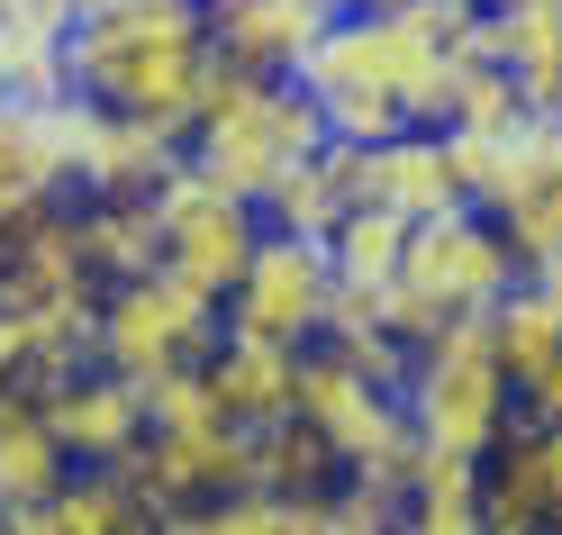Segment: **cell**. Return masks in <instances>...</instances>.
<instances>
[{
  "instance_id": "obj_5",
  "label": "cell",
  "mask_w": 562,
  "mask_h": 535,
  "mask_svg": "<svg viewBox=\"0 0 562 535\" xmlns=\"http://www.w3.org/2000/svg\"><path fill=\"white\" fill-rule=\"evenodd\" d=\"M227 336V300L191 291L172 272H136V281H110L100 291V327H91V364H110L127 381H164L200 364L209 345Z\"/></svg>"
},
{
  "instance_id": "obj_25",
  "label": "cell",
  "mask_w": 562,
  "mask_h": 535,
  "mask_svg": "<svg viewBox=\"0 0 562 535\" xmlns=\"http://www.w3.org/2000/svg\"><path fill=\"white\" fill-rule=\"evenodd\" d=\"M472 10H526V0H472Z\"/></svg>"
},
{
  "instance_id": "obj_21",
  "label": "cell",
  "mask_w": 562,
  "mask_h": 535,
  "mask_svg": "<svg viewBox=\"0 0 562 535\" xmlns=\"http://www.w3.org/2000/svg\"><path fill=\"white\" fill-rule=\"evenodd\" d=\"M327 255H336V281L381 291V281L400 272V255H408V219H400V209H381V200H363V209H345V219L327 227Z\"/></svg>"
},
{
  "instance_id": "obj_20",
  "label": "cell",
  "mask_w": 562,
  "mask_h": 535,
  "mask_svg": "<svg viewBox=\"0 0 562 535\" xmlns=\"http://www.w3.org/2000/svg\"><path fill=\"white\" fill-rule=\"evenodd\" d=\"M336 481H345V454L327 445V426H308L300 409L255 426V490H281V499H336Z\"/></svg>"
},
{
  "instance_id": "obj_9",
  "label": "cell",
  "mask_w": 562,
  "mask_h": 535,
  "mask_svg": "<svg viewBox=\"0 0 562 535\" xmlns=\"http://www.w3.org/2000/svg\"><path fill=\"white\" fill-rule=\"evenodd\" d=\"M46 417H55V436L74 445V462H127L136 445L155 436L146 381H127V372H110V364L64 372V381L46 390Z\"/></svg>"
},
{
  "instance_id": "obj_11",
  "label": "cell",
  "mask_w": 562,
  "mask_h": 535,
  "mask_svg": "<svg viewBox=\"0 0 562 535\" xmlns=\"http://www.w3.org/2000/svg\"><path fill=\"white\" fill-rule=\"evenodd\" d=\"M363 200L400 209L408 227L453 209V200H472L463 164H453V136L445 127H400V136H381V146H363Z\"/></svg>"
},
{
  "instance_id": "obj_3",
  "label": "cell",
  "mask_w": 562,
  "mask_h": 535,
  "mask_svg": "<svg viewBox=\"0 0 562 535\" xmlns=\"http://www.w3.org/2000/svg\"><path fill=\"white\" fill-rule=\"evenodd\" d=\"M517 281H526V264H517L508 227L490 219L481 200H453V209L408 227L400 272L381 281V317H391V336L417 354L427 336H445L453 317H490Z\"/></svg>"
},
{
  "instance_id": "obj_24",
  "label": "cell",
  "mask_w": 562,
  "mask_h": 535,
  "mask_svg": "<svg viewBox=\"0 0 562 535\" xmlns=\"http://www.w3.org/2000/svg\"><path fill=\"white\" fill-rule=\"evenodd\" d=\"M536 281H544V291H553V300H562V264H544V272H536Z\"/></svg>"
},
{
  "instance_id": "obj_13",
  "label": "cell",
  "mask_w": 562,
  "mask_h": 535,
  "mask_svg": "<svg viewBox=\"0 0 562 535\" xmlns=\"http://www.w3.org/2000/svg\"><path fill=\"white\" fill-rule=\"evenodd\" d=\"M300 354H308V345H272V336L227 327L218 345H209V381H218V409H227L236 426L291 417V409H300Z\"/></svg>"
},
{
  "instance_id": "obj_19",
  "label": "cell",
  "mask_w": 562,
  "mask_h": 535,
  "mask_svg": "<svg viewBox=\"0 0 562 535\" xmlns=\"http://www.w3.org/2000/svg\"><path fill=\"white\" fill-rule=\"evenodd\" d=\"M74 227H82L100 291L136 281V272H164V209L155 200H74Z\"/></svg>"
},
{
  "instance_id": "obj_7",
  "label": "cell",
  "mask_w": 562,
  "mask_h": 535,
  "mask_svg": "<svg viewBox=\"0 0 562 535\" xmlns=\"http://www.w3.org/2000/svg\"><path fill=\"white\" fill-rule=\"evenodd\" d=\"M155 209H164V272L209 291V300H227L245 281V264H255V245H263V200H236L227 182H209L182 155L172 182L155 191Z\"/></svg>"
},
{
  "instance_id": "obj_17",
  "label": "cell",
  "mask_w": 562,
  "mask_h": 535,
  "mask_svg": "<svg viewBox=\"0 0 562 535\" xmlns=\"http://www.w3.org/2000/svg\"><path fill=\"white\" fill-rule=\"evenodd\" d=\"M136 526H155V509L127 481V462H82L46 509L19 517V535H136Z\"/></svg>"
},
{
  "instance_id": "obj_16",
  "label": "cell",
  "mask_w": 562,
  "mask_h": 535,
  "mask_svg": "<svg viewBox=\"0 0 562 535\" xmlns=\"http://www.w3.org/2000/svg\"><path fill=\"white\" fill-rule=\"evenodd\" d=\"M481 46L517 74L526 110L562 119V0H526V10H481Z\"/></svg>"
},
{
  "instance_id": "obj_22",
  "label": "cell",
  "mask_w": 562,
  "mask_h": 535,
  "mask_svg": "<svg viewBox=\"0 0 562 535\" xmlns=\"http://www.w3.org/2000/svg\"><path fill=\"white\" fill-rule=\"evenodd\" d=\"M490 327H499V354H508V372L526 381V372H544L553 354H562V300L544 291L536 272H526L517 291H508L499 309H490Z\"/></svg>"
},
{
  "instance_id": "obj_8",
  "label": "cell",
  "mask_w": 562,
  "mask_h": 535,
  "mask_svg": "<svg viewBox=\"0 0 562 535\" xmlns=\"http://www.w3.org/2000/svg\"><path fill=\"white\" fill-rule=\"evenodd\" d=\"M327 309H336V255H327V236H300V227H272L263 219L255 264H245V281L227 291V327L272 336V345H318L327 336Z\"/></svg>"
},
{
  "instance_id": "obj_15",
  "label": "cell",
  "mask_w": 562,
  "mask_h": 535,
  "mask_svg": "<svg viewBox=\"0 0 562 535\" xmlns=\"http://www.w3.org/2000/svg\"><path fill=\"white\" fill-rule=\"evenodd\" d=\"M74 472L82 462H74V445L55 436V417L37 400H0V509H10V535H19L27 509H46Z\"/></svg>"
},
{
  "instance_id": "obj_10",
  "label": "cell",
  "mask_w": 562,
  "mask_h": 535,
  "mask_svg": "<svg viewBox=\"0 0 562 535\" xmlns=\"http://www.w3.org/2000/svg\"><path fill=\"white\" fill-rule=\"evenodd\" d=\"M345 0H200L209 19V46L236 55L245 74H300L308 46L336 27Z\"/></svg>"
},
{
  "instance_id": "obj_12",
  "label": "cell",
  "mask_w": 562,
  "mask_h": 535,
  "mask_svg": "<svg viewBox=\"0 0 562 535\" xmlns=\"http://www.w3.org/2000/svg\"><path fill=\"white\" fill-rule=\"evenodd\" d=\"M490 526L499 535L562 526V445H553V426L517 417L508 436L490 445Z\"/></svg>"
},
{
  "instance_id": "obj_2",
  "label": "cell",
  "mask_w": 562,
  "mask_h": 535,
  "mask_svg": "<svg viewBox=\"0 0 562 535\" xmlns=\"http://www.w3.org/2000/svg\"><path fill=\"white\" fill-rule=\"evenodd\" d=\"M327 146V110L308 100L300 74H245L236 55L209 64L200 119H191V164L236 200H272L291 172Z\"/></svg>"
},
{
  "instance_id": "obj_4",
  "label": "cell",
  "mask_w": 562,
  "mask_h": 535,
  "mask_svg": "<svg viewBox=\"0 0 562 535\" xmlns=\"http://www.w3.org/2000/svg\"><path fill=\"white\" fill-rule=\"evenodd\" d=\"M408 417L427 445L490 462V445L517 426V372H508L490 317H453L445 336H427L408 354Z\"/></svg>"
},
{
  "instance_id": "obj_18",
  "label": "cell",
  "mask_w": 562,
  "mask_h": 535,
  "mask_svg": "<svg viewBox=\"0 0 562 535\" xmlns=\"http://www.w3.org/2000/svg\"><path fill=\"white\" fill-rule=\"evenodd\" d=\"M408 526H427V535H472V526H490V462H481V454L417 445V462H408Z\"/></svg>"
},
{
  "instance_id": "obj_1",
  "label": "cell",
  "mask_w": 562,
  "mask_h": 535,
  "mask_svg": "<svg viewBox=\"0 0 562 535\" xmlns=\"http://www.w3.org/2000/svg\"><path fill=\"white\" fill-rule=\"evenodd\" d=\"M209 64H218V46H209L200 0H82L74 19V91L100 110L191 136Z\"/></svg>"
},
{
  "instance_id": "obj_6",
  "label": "cell",
  "mask_w": 562,
  "mask_h": 535,
  "mask_svg": "<svg viewBox=\"0 0 562 535\" xmlns=\"http://www.w3.org/2000/svg\"><path fill=\"white\" fill-rule=\"evenodd\" d=\"M55 136H64V182H74V200H155L172 182V164L191 155L182 127L100 110L82 91L55 100Z\"/></svg>"
},
{
  "instance_id": "obj_23",
  "label": "cell",
  "mask_w": 562,
  "mask_h": 535,
  "mask_svg": "<svg viewBox=\"0 0 562 535\" xmlns=\"http://www.w3.org/2000/svg\"><path fill=\"white\" fill-rule=\"evenodd\" d=\"M517 417H536V426L562 417V354H553L544 372H526V381H517Z\"/></svg>"
},
{
  "instance_id": "obj_14",
  "label": "cell",
  "mask_w": 562,
  "mask_h": 535,
  "mask_svg": "<svg viewBox=\"0 0 562 535\" xmlns=\"http://www.w3.org/2000/svg\"><path fill=\"white\" fill-rule=\"evenodd\" d=\"M64 136H55V100H19L0 91V227L37 200H64Z\"/></svg>"
}]
</instances>
